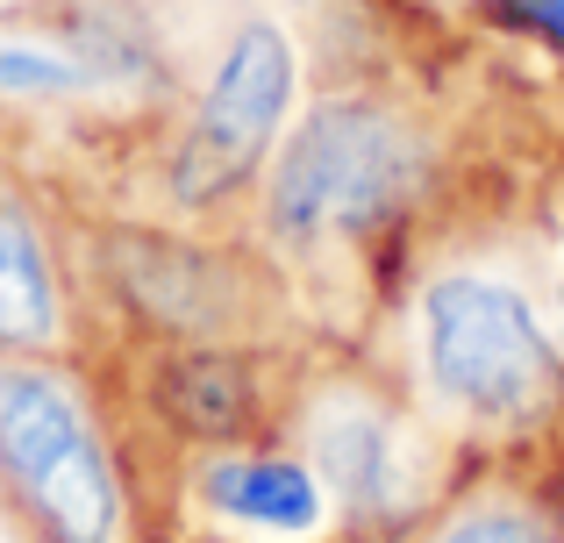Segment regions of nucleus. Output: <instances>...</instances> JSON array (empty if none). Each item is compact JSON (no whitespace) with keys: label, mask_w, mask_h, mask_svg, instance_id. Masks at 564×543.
I'll return each instance as SVG.
<instances>
[{"label":"nucleus","mask_w":564,"mask_h":543,"mask_svg":"<svg viewBox=\"0 0 564 543\" xmlns=\"http://www.w3.org/2000/svg\"><path fill=\"white\" fill-rule=\"evenodd\" d=\"M0 465L36 508L51 543H108L115 536V479L94 430L65 387L22 365H0Z\"/></svg>","instance_id":"obj_1"},{"label":"nucleus","mask_w":564,"mask_h":543,"mask_svg":"<svg viewBox=\"0 0 564 543\" xmlns=\"http://www.w3.org/2000/svg\"><path fill=\"white\" fill-rule=\"evenodd\" d=\"M408 186H414V143L386 115L322 108L272 172V222L286 237L365 229L393 215Z\"/></svg>","instance_id":"obj_2"},{"label":"nucleus","mask_w":564,"mask_h":543,"mask_svg":"<svg viewBox=\"0 0 564 543\" xmlns=\"http://www.w3.org/2000/svg\"><path fill=\"white\" fill-rule=\"evenodd\" d=\"M429 372L471 415H529L557 387V358L522 293L486 279H443L429 293Z\"/></svg>","instance_id":"obj_3"},{"label":"nucleus","mask_w":564,"mask_h":543,"mask_svg":"<svg viewBox=\"0 0 564 543\" xmlns=\"http://www.w3.org/2000/svg\"><path fill=\"white\" fill-rule=\"evenodd\" d=\"M293 94V51L272 22H250L243 36L229 43L215 86L200 100V129H193L186 151V194H207V186H229L236 172L258 165V151L272 143V122L286 115Z\"/></svg>","instance_id":"obj_4"},{"label":"nucleus","mask_w":564,"mask_h":543,"mask_svg":"<svg viewBox=\"0 0 564 543\" xmlns=\"http://www.w3.org/2000/svg\"><path fill=\"white\" fill-rule=\"evenodd\" d=\"M207 501L236 522L258 530H307L322 515V493L301 465H272V458H229L207 473Z\"/></svg>","instance_id":"obj_5"},{"label":"nucleus","mask_w":564,"mask_h":543,"mask_svg":"<svg viewBox=\"0 0 564 543\" xmlns=\"http://www.w3.org/2000/svg\"><path fill=\"white\" fill-rule=\"evenodd\" d=\"M51 336H57V286H51V265H43V243L0 200V344L43 350Z\"/></svg>","instance_id":"obj_6"},{"label":"nucleus","mask_w":564,"mask_h":543,"mask_svg":"<svg viewBox=\"0 0 564 543\" xmlns=\"http://www.w3.org/2000/svg\"><path fill=\"white\" fill-rule=\"evenodd\" d=\"M315 450H322L329 487L344 493L350 508H379L386 501V487H393V444H386V430H379L372 415H336V422H322Z\"/></svg>","instance_id":"obj_7"},{"label":"nucleus","mask_w":564,"mask_h":543,"mask_svg":"<svg viewBox=\"0 0 564 543\" xmlns=\"http://www.w3.org/2000/svg\"><path fill=\"white\" fill-rule=\"evenodd\" d=\"M0 86H43V94H65V86H79V72L57 65V57H36V51H0Z\"/></svg>","instance_id":"obj_8"},{"label":"nucleus","mask_w":564,"mask_h":543,"mask_svg":"<svg viewBox=\"0 0 564 543\" xmlns=\"http://www.w3.org/2000/svg\"><path fill=\"white\" fill-rule=\"evenodd\" d=\"M494 14H500V22L536 29V36H551L564 51V0H494Z\"/></svg>","instance_id":"obj_9"},{"label":"nucleus","mask_w":564,"mask_h":543,"mask_svg":"<svg viewBox=\"0 0 564 543\" xmlns=\"http://www.w3.org/2000/svg\"><path fill=\"white\" fill-rule=\"evenodd\" d=\"M443 543H543V536L529 530L522 515H471V522H457Z\"/></svg>","instance_id":"obj_10"}]
</instances>
